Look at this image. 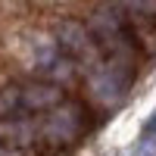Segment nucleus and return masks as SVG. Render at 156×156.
<instances>
[{
	"label": "nucleus",
	"mask_w": 156,
	"mask_h": 156,
	"mask_svg": "<svg viewBox=\"0 0 156 156\" xmlns=\"http://www.w3.org/2000/svg\"><path fill=\"white\" fill-rule=\"evenodd\" d=\"M78 131H81V106H75V103H59V106H53V112L47 115V122L41 128L44 140H50L53 147L75 140Z\"/></svg>",
	"instance_id": "f257e3e1"
},
{
	"label": "nucleus",
	"mask_w": 156,
	"mask_h": 156,
	"mask_svg": "<svg viewBox=\"0 0 156 156\" xmlns=\"http://www.w3.org/2000/svg\"><path fill=\"white\" fill-rule=\"evenodd\" d=\"M0 156H19V153H12L9 147H3V144H0Z\"/></svg>",
	"instance_id": "39448f33"
},
{
	"label": "nucleus",
	"mask_w": 156,
	"mask_h": 156,
	"mask_svg": "<svg viewBox=\"0 0 156 156\" xmlns=\"http://www.w3.org/2000/svg\"><path fill=\"white\" fill-rule=\"evenodd\" d=\"M16 94H19V109H28V112L53 109V106H59V103H62L59 84H50V81H34V84L16 87Z\"/></svg>",
	"instance_id": "7ed1b4c3"
},
{
	"label": "nucleus",
	"mask_w": 156,
	"mask_h": 156,
	"mask_svg": "<svg viewBox=\"0 0 156 156\" xmlns=\"http://www.w3.org/2000/svg\"><path fill=\"white\" fill-rule=\"evenodd\" d=\"M153 131H156V112H153V119H150V122H147V128H144V137H150Z\"/></svg>",
	"instance_id": "20e7f679"
},
{
	"label": "nucleus",
	"mask_w": 156,
	"mask_h": 156,
	"mask_svg": "<svg viewBox=\"0 0 156 156\" xmlns=\"http://www.w3.org/2000/svg\"><path fill=\"white\" fill-rule=\"evenodd\" d=\"M56 37H59V47L66 50L69 56L75 59H94L97 56V41L90 37V31L78 22H62L56 28Z\"/></svg>",
	"instance_id": "f03ea898"
}]
</instances>
